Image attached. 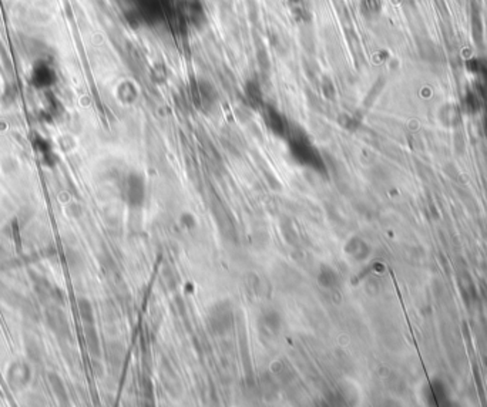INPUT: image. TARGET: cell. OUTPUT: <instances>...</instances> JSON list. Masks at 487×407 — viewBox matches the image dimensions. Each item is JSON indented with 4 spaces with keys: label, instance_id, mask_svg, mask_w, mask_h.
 <instances>
[{
    "label": "cell",
    "instance_id": "obj_10",
    "mask_svg": "<svg viewBox=\"0 0 487 407\" xmlns=\"http://www.w3.org/2000/svg\"><path fill=\"white\" fill-rule=\"evenodd\" d=\"M64 257H66V262H67L70 268H76V266L82 262L78 252L74 250H70V248L66 250V255H64Z\"/></svg>",
    "mask_w": 487,
    "mask_h": 407
},
{
    "label": "cell",
    "instance_id": "obj_4",
    "mask_svg": "<svg viewBox=\"0 0 487 407\" xmlns=\"http://www.w3.org/2000/svg\"><path fill=\"white\" fill-rule=\"evenodd\" d=\"M232 324V313L231 309H225L222 305H219L218 309H215L211 315V326L217 332H224Z\"/></svg>",
    "mask_w": 487,
    "mask_h": 407
},
{
    "label": "cell",
    "instance_id": "obj_9",
    "mask_svg": "<svg viewBox=\"0 0 487 407\" xmlns=\"http://www.w3.org/2000/svg\"><path fill=\"white\" fill-rule=\"evenodd\" d=\"M319 282L322 286H325L328 289H332L334 286L338 282V278H336V274L329 268V266H322L319 274Z\"/></svg>",
    "mask_w": 487,
    "mask_h": 407
},
{
    "label": "cell",
    "instance_id": "obj_3",
    "mask_svg": "<svg viewBox=\"0 0 487 407\" xmlns=\"http://www.w3.org/2000/svg\"><path fill=\"white\" fill-rule=\"evenodd\" d=\"M30 367L26 365L25 362H15L13 365L9 367L8 372V382L13 389H22L30 380Z\"/></svg>",
    "mask_w": 487,
    "mask_h": 407
},
{
    "label": "cell",
    "instance_id": "obj_6",
    "mask_svg": "<svg viewBox=\"0 0 487 407\" xmlns=\"http://www.w3.org/2000/svg\"><path fill=\"white\" fill-rule=\"evenodd\" d=\"M84 336H86V343H87L89 352L93 356H100V342H99L97 332L94 329V324H84Z\"/></svg>",
    "mask_w": 487,
    "mask_h": 407
},
{
    "label": "cell",
    "instance_id": "obj_1",
    "mask_svg": "<svg viewBox=\"0 0 487 407\" xmlns=\"http://www.w3.org/2000/svg\"><path fill=\"white\" fill-rule=\"evenodd\" d=\"M44 319L51 332L54 333L60 341L70 338V324L66 313L57 305H50L44 310Z\"/></svg>",
    "mask_w": 487,
    "mask_h": 407
},
{
    "label": "cell",
    "instance_id": "obj_5",
    "mask_svg": "<svg viewBox=\"0 0 487 407\" xmlns=\"http://www.w3.org/2000/svg\"><path fill=\"white\" fill-rule=\"evenodd\" d=\"M49 384H50L51 390H53V393H54V396H56V399H57L60 404H67V390H66V386H64V383H63V380H61V377H60L59 374L50 372L49 373Z\"/></svg>",
    "mask_w": 487,
    "mask_h": 407
},
{
    "label": "cell",
    "instance_id": "obj_7",
    "mask_svg": "<svg viewBox=\"0 0 487 407\" xmlns=\"http://www.w3.org/2000/svg\"><path fill=\"white\" fill-rule=\"evenodd\" d=\"M26 343V353L29 359L33 362V363H40L43 360V356H44V350L42 348V343L34 339V338H26L25 339Z\"/></svg>",
    "mask_w": 487,
    "mask_h": 407
},
{
    "label": "cell",
    "instance_id": "obj_8",
    "mask_svg": "<svg viewBox=\"0 0 487 407\" xmlns=\"http://www.w3.org/2000/svg\"><path fill=\"white\" fill-rule=\"evenodd\" d=\"M77 309L80 317L84 322V324H94V312H93L92 303L86 298H80L77 300Z\"/></svg>",
    "mask_w": 487,
    "mask_h": 407
},
{
    "label": "cell",
    "instance_id": "obj_2",
    "mask_svg": "<svg viewBox=\"0 0 487 407\" xmlns=\"http://www.w3.org/2000/svg\"><path fill=\"white\" fill-rule=\"evenodd\" d=\"M144 195H145V190H144L143 180L137 175H131L127 180L126 191H124L127 204L134 208L141 207L144 202Z\"/></svg>",
    "mask_w": 487,
    "mask_h": 407
}]
</instances>
